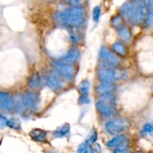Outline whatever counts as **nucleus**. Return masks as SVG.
<instances>
[{
  "label": "nucleus",
  "mask_w": 153,
  "mask_h": 153,
  "mask_svg": "<svg viewBox=\"0 0 153 153\" xmlns=\"http://www.w3.org/2000/svg\"><path fill=\"white\" fill-rule=\"evenodd\" d=\"M120 12L132 23H141L147 16V3L146 0H131L121 7Z\"/></svg>",
  "instance_id": "obj_1"
},
{
  "label": "nucleus",
  "mask_w": 153,
  "mask_h": 153,
  "mask_svg": "<svg viewBox=\"0 0 153 153\" xmlns=\"http://www.w3.org/2000/svg\"><path fill=\"white\" fill-rule=\"evenodd\" d=\"M84 10L80 6H74L60 11L55 15V19L60 24L70 26H77L83 20Z\"/></svg>",
  "instance_id": "obj_2"
},
{
  "label": "nucleus",
  "mask_w": 153,
  "mask_h": 153,
  "mask_svg": "<svg viewBox=\"0 0 153 153\" xmlns=\"http://www.w3.org/2000/svg\"><path fill=\"white\" fill-rule=\"evenodd\" d=\"M54 68L56 70L58 74L67 80H72L74 78L76 70L71 64L64 62V61H54L52 63Z\"/></svg>",
  "instance_id": "obj_3"
},
{
  "label": "nucleus",
  "mask_w": 153,
  "mask_h": 153,
  "mask_svg": "<svg viewBox=\"0 0 153 153\" xmlns=\"http://www.w3.org/2000/svg\"><path fill=\"white\" fill-rule=\"evenodd\" d=\"M98 76L102 82H114L123 76L122 72L112 67H102L98 71Z\"/></svg>",
  "instance_id": "obj_4"
},
{
  "label": "nucleus",
  "mask_w": 153,
  "mask_h": 153,
  "mask_svg": "<svg viewBox=\"0 0 153 153\" xmlns=\"http://www.w3.org/2000/svg\"><path fill=\"white\" fill-rule=\"evenodd\" d=\"M128 122L123 119H116L107 122L105 126L106 131L110 134H117L128 126Z\"/></svg>",
  "instance_id": "obj_5"
},
{
  "label": "nucleus",
  "mask_w": 153,
  "mask_h": 153,
  "mask_svg": "<svg viewBox=\"0 0 153 153\" xmlns=\"http://www.w3.org/2000/svg\"><path fill=\"white\" fill-rule=\"evenodd\" d=\"M24 107L30 110H34L38 107L40 104V97L35 93L28 92L22 97Z\"/></svg>",
  "instance_id": "obj_6"
},
{
  "label": "nucleus",
  "mask_w": 153,
  "mask_h": 153,
  "mask_svg": "<svg viewBox=\"0 0 153 153\" xmlns=\"http://www.w3.org/2000/svg\"><path fill=\"white\" fill-rule=\"evenodd\" d=\"M96 108L99 111V112H100L105 117H111L115 113L113 103L102 100L97 102L96 104Z\"/></svg>",
  "instance_id": "obj_7"
},
{
  "label": "nucleus",
  "mask_w": 153,
  "mask_h": 153,
  "mask_svg": "<svg viewBox=\"0 0 153 153\" xmlns=\"http://www.w3.org/2000/svg\"><path fill=\"white\" fill-rule=\"evenodd\" d=\"M100 55L103 61H105L106 63H108L111 65H117V64H119L120 61L117 56H116L113 52H111L105 46H102L101 48Z\"/></svg>",
  "instance_id": "obj_8"
},
{
  "label": "nucleus",
  "mask_w": 153,
  "mask_h": 153,
  "mask_svg": "<svg viewBox=\"0 0 153 153\" xmlns=\"http://www.w3.org/2000/svg\"><path fill=\"white\" fill-rule=\"evenodd\" d=\"M29 136L33 140L38 143H47V132L40 128H34L29 132Z\"/></svg>",
  "instance_id": "obj_9"
},
{
  "label": "nucleus",
  "mask_w": 153,
  "mask_h": 153,
  "mask_svg": "<svg viewBox=\"0 0 153 153\" xmlns=\"http://www.w3.org/2000/svg\"><path fill=\"white\" fill-rule=\"evenodd\" d=\"M13 101L9 97V94L4 91H0V110L1 109H10L13 108Z\"/></svg>",
  "instance_id": "obj_10"
},
{
  "label": "nucleus",
  "mask_w": 153,
  "mask_h": 153,
  "mask_svg": "<svg viewBox=\"0 0 153 153\" xmlns=\"http://www.w3.org/2000/svg\"><path fill=\"white\" fill-rule=\"evenodd\" d=\"M80 58V52L77 49H72L66 54L64 56L61 58V61L68 63V64H72V63L76 62L77 60Z\"/></svg>",
  "instance_id": "obj_11"
},
{
  "label": "nucleus",
  "mask_w": 153,
  "mask_h": 153,
  "mask_svg": "<svg viewBox=\"0 0 153 153\" xmlns=\"http://www.w3.org/2000/svg\"><path fill=\"white\" fill-rule=\"evenodd\" d=\"M46 85L53 91H59L62 88V82L54 75H49L46 78Z\"/></svg>",
  "instance_id": "obj_12"
},
{
  "label": "nucleus",
  "mask_w": 153,
  "mask_h": 153,
  "mask_svg": "<svg viewBox=\"0 0 153 153\" xmlns=\"http://www.w3.org/2000/svg\"><path fill=\"white\" fill-rule=\"evenodd\" d=\"M115 86L113 82H102L97 87V92L100 94H108V93H111L114 91Z\"/></svg>",
  "instance_id": "obj_13"
},
{
  "label": "nucleus",
  "mask_w": 153,
  "mask_h": 153,
  "mask_svg": "<svg viewBox=\"0 0 153 153\" xmlns=\"http://www.w3.org/2000/svg\"><path fill=\"white\" fill-rule=\"evenodd\" d=\"M42 78L37 73H34L28 80V86L32 89H37L41 86Z\"/></svg>",
  "instance_id": "obj_14"
},
{
  "label": "nucleus",
  "mask_w": 153,
  "mask_h": 153,
  "mask_svg": "<svg viewBox=\"0 0 153 153\" xmlns=\"http://www.w3.org/2000/svg\"><path fill=\"white\" fill-rule=\"evenodd\" d=\"M70 126L68 123H65L63 126H61L60 128H58V129L55 130L54 131L53 134L55 137H58V138H61V137H64L66 136H67L70 133Z\"/></svg>",
  "instance_id": "obj_15"
},
{
  "label": "nucleus",
  "mask_w": 153,
  "mask_h": 153,
  "mask_svg": "<svg viewBox=\"0 0 153 153\" xmlns=\"http://www.w3.org/2000/svg\"><path fill=\"white\" fill-rule=\"evenodd\" d=\"M147 3L148 13L146 19V25L148 26L153 25V0H146Z\"/></svg>",
  "instance_id": "obj_16"
},
{
  "label": "nucleus",
  "mask_w": 153,
  "mask_h": 153,
  "mask_svg": "<svg viewBox=\"0 0 153 153\" xmlns=\"http://www.w3.org/2000/svg\"><path fill=\"white\" fill-rule=\"evenodd\" d=\"M126 140V137L123 134H118L114 137L113 138L111 139L108 143V146L109 148H114L117 147L119 144H120L123 141Z\"/></svg>",
  "instance_id": "obj_17"
},
{
  "label": "nucleus",
  "mask_w": 153,
  "mask_h": 153,
  "mask_svg": "<svg viewBox=\"0 0 153 153\" xmlns=\"http://www.w3.org/2000/svg\"><path fill=\"white\" fill-rule=\"evenodd\" d=\"M119 35L120 36L121 38L126 42H129L131 40V35L130 31L126 26H120L119 28Z\"/></svg>",
  "instance_id": "obj_18"
},
{
  "label": "nucleus",
  "mask_w": 153,
  "mask_h": 153,
  "mask_svg": "<svg viewBox=\"0 0 153 153\" xmlns=\"http://www.w3.org/2000/svg\"><path fill=\"white\" fill-rule=\"evenodd\" d=\"M129 148V140L126 139L120 144L118 145L114 151V153H127Z\"/></svg>",
  "instance_id": "obj_19"
},
{
  "label": "nucleus",
  "mask_w": 153,
  "mask_h": 153,
  "mask_svg": "<svg viewBox=\"0 0 153 153\" xmlns=\"http://www.w3.org/2000/svg\"><path fill=\"white\" fill-rule=\"evenodd\" d=\"M114 51L120 55H125L126 54V49L121 42H116L112 46Z\"/></svg>",
  "instance_id": "obj_20"
},
{
  "label": "nucleus",
  "mask_w": 153,
  "mask_h": 153,
  "mask_svg": "<svg viewBox=\"0 0 153 153\" xmlns=\"http://www.w3.org/2000/svg\"><path fill=\"white\" fill-rule=\"evenodd\" d=\"M92 152V146L91 143L85 140L84 143L79 145L78 148L77 153H91Z\"/></svg>",
  "instance_id": "obj_21"
},
{
  "label": "nucleus",
  "mask_w": 153,
  "mask_h": 153,
  "mask_svg": "<svg viewBox=\"0 0 153 153\" xmlns=\"http://www.w3.org/2000/svg\"><path fill=\"white\" fill-rule=\"evenodd\" d=\"M90 90V83L88 81L84 80L79 86V91L82 95H88Z\"/></svg>",
  "instance_id": "obj_22"
},
{
  "label": "nucleus",
  "mask_w": 153,
  "mask_h": 153,
  "mask_svg": "<svg viewBox=\"0 0 153 153\" xmlns=\"http://www.w3.org/2000/svg\"><path fill=\"white\" fill-rule=\"evenodd\" d=\"M140 134L142 136H146L148 134H153V123H146L141 128Z\"/></svg>",
  "instance_id": "obj_23"
},
{
  "label": "nucleus",
  "mask_w": 153,
  "mask_h": 153,
  "mask_svg": "<svg viewBox=\"0 0 153 153\" xmlns=\"http://www.w3.org/2000/svg\"><path fill=\"white\" fill-rule=\"evenodd\" d=\"M7 126L13 128V129L19 130L20 129V122L19 121V120L15 119V118H12V119L8 120Z\"/></svg>",
  "instance_id": "obj_24"
},
{
  "label": "nucleus",
  "mask_w": 153,
  "mask_h": 153,
  "mask_svg": "<svg viewBox=\"0 0 153 153\" xmlns=\"http://www.w3.org/2000/svg\"><path fill=\"white\" fill-rule=\"evenodd\" d=\"M98 137V134H97V131L96 129H93L91 132L88 134V137L86 139V141L88 142L89 143H94L97 140Z\"/></svg>",
  "instance_id": "obj_25"
},
{
  "label": "nucleus",
  "mask_w": 153,
  "mask_h": 153,
  "mask_svg": "<svg viewBox=\"0 0 153 153\" xmlns=\"http://www.w3.org/2000/svg\"><path fill=\"white\" fill-rule=\"evenodd\" d=\"M101 15V8L100 6H96L93 10V19L95 22H98Z\"/></svg>",
  "instance_id": "obj_26"
},
{
  "label": "nucleus",
  "mask_w": 153,
  "mask_h": 153,
  "mask_svg": "<svg viewBox=\"0 0 153 153\" xmlns=\"http://www.w3.org/2000/svg\"><path fill=\"white\" fill-rule=\"evenodd\" d=\"M91 102V100H90L88 95H82L79 99V103L81 105H86L89 104Z\"/></svg>",
  "instance_id": "obj_27"
},
{
  "label": "nucleus",
  "mask_w": 153,
  "mask_h": 153,
  "mask_svg": "<svg viewBox=\"0 0 153 153\" xmlns=\"http://www.w3.org/2000/svg\"><path fill=\"white\" fill-rule=\"evenodd\" d=\"M112 24L113 25L116 27H120L121 24H122V19H121V17L119 16H114V18H112Z\"/></svg>",
  "instance_id": "obj_28"
},
{
  "label": "nucleus",
  "mask_w": 153,
  "mask_h": 153,
  "mask_svg": "<svg viewBox=\"0 0 153 153\" xmlns=\"http://www.w3.org/2000/svg\"><path fill=\"white\" fill-rule=\"evenodd\" d=\"M8 120L5 117L0 115V128H4V127L7 126Z\"/></svg>",
  "instance_id": "obj_29"
},
{
  "label": "nucleus",
  "mask_w": 153,
  "mask_h": 153,
  "mask_svg": "<svg viewBox=\"0 0 153 153\" xmlns=\"http://www.w3.org/2000/svg\"><path fill=\"white\" fill-rule=\"evenodd\" d=\"M82 1V0H69V1H70V4H74V5H76V4H78L79 3H80Z\"/></svg>",
  "instance_id": "obj_30"
},
{
  "label": "nucleus",
  "mask_w": 153,
  "mask_h": 153,
  "mask_svg": "<svg viewBox=\"0 0 153 153\" xmlns=\"http://www.w3.org/2000/svg\"><path fill=\"white\" fill-rule=\"evenodd\" d=\"M127 153H129V152H127Z\"/></svg>",
  "instance_id": "obj_31"
}]
</instances>
